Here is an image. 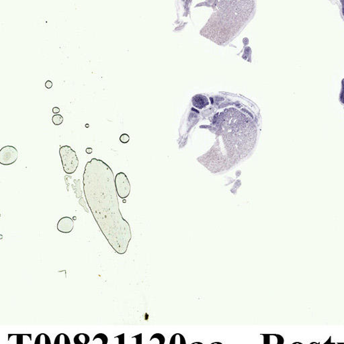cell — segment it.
I'll return each mask as SVG.
<instances>
[{
	"label": "cell",
	"instance_id": "1",
	"mask_svg": "<svg viewBox=\"0 0 344 344\" xmlns=\"http://www.w3.org/2000/svg\"><path fill=\"white\" fill-rule=\"evenodd\" d=\"M83 188L87 204L100 231L116 253L125 254L132 232L120 210L115 177L110 167L99 159L87 162Z\"/></svg>",
	"mask_w": 344,
	"mask_h": 344
},
{
	"label": "cell",
	"instance_id": "2",
	"mask_svg": "<svg viewBox=\"0 0 344 344\" xmlns=\"http://www.w3.org/2000/svg\"><path fill=\"white\" fill-rule=\"evenodd\" d=\"M206 25L202 36L219 45H226L241 32L255 12L254 1H220Z\"/></svg>",
	"mask_w": 344,
	"mask_h": 344
},
{
	"label": "cell",
	"instance_id": "3",
	"mask_svg": "<svg viewBox=\"0 0 344 344\" xmlns=\"http://www.w3.org/2000/svg\"><path fill=\"white\" fill-rule=\"evenodd\" d=\"M59 155L65 174H74L79 165V159L75 151L70 146L62 145L59 148Z\"/></svg>",
	"mask_w": 344,
	"mask_h": 344
},
{
	"label": "cell",
	"instance_id": "4",
	"mask_svg": "<svg viewBox=\"0 0 344 344\" xmlns=\"http://www.w3.org/2000/svg\"><path fill=\"white\" fill-rule=\"evenodd\" d=\"M115 186L118 196L122 199H125L130 193V184L126 175L120 172L115 177Z\"/></svg>",
	"mask_w": 344,
	"mask_h": 344
},
{
	"label": "cell",
	"instance_id": "5",
	"mask_svg": "<svg viewBox=\"0 0 344 344\" xmlns=\"http://www.w3.org/2000/svg\"><path fill=\"white\" fill-rule=\"evenodd\" d=\"M18 151L12 145H6L0 150V163L3 165L14 164L18 159Z\"/></svg>",
	"mask_w": 344,
	"mask_h": 344
},
{
	"label": "cell",
	"instance_id": "6",
	"mask_svg": "<svg viewBox=\"0 0 344 344\" xmlns=\"http://www.w3.org/2000/svg\"><path fill=\"white\" fill-rule=\"evenodd\" d=\"M74 228V221L69 216H64L59 219L57 229L62 233H69L73 231Z\"/></svg>",
	"mask_w": 344,
	"mask_h": 344
},
{
	"label": "cell",
	"instance_id": "7",
	"mask_svg": "<svg viewBox=\"0 0 344 344\" xmlns=\"http://www.w3.org/2000/svg\"><path fill=\"white\" fill-rule=\"evenodd\" d=\"M192 104L195 108L202 110L209 106L210 100L207 96L202 94H196L192 98Z\"/></svg>",
	"mask_w": 344,
	"mask_h": 344
},
{
	"label": "cell",
	"instance_id": "8",
	"mask_svg": "<svg viewBox=\"0 0 344 344\" xmlns=\"http://www.w3.org/2000/svg\"><path fill=\"white\" fill-rule=\"evenodd\" d=\"M89 337L85 334H78L74 337L73 341L75 344H87L89 342Z\"/></svg>",
	"mask_w": 344,
	"mask_h": 344
},
{
	"label": "cell",
	"instance_id": "9",
	"mask_svg": "<svg viewBox=\"0 0 344 344\" xmlns=\"http://www.w3.org/2000/svg\"><path fill=\"white\" fill-rule=\"evenodd\" d=\"M35 344H50L51 341L49 336L46 334H40L37 336L35 339Z\"/></svg>",
	"mask_w": 344,
	"mask_h": 344
},
{
	"label": "cell",
	"instance_id": "10",
	"mask_svg": "<svg viewBox=\"0 0 344 344\" xmlns=\"http://www.w3.org/2000/svg\"><path fill=\"white\" fill-rule=\"evenodd\" d=\"M54 344H71L69 337L65 334H60L57 336L54 341Z\"/></svg>",
	"mask_w": 344,
	"mask_h": 344
},
{
	"label": "cell",
	"instance_id": "11",
	"mask_svg": "<svg viewBox=\"0 0 344 344\" xmlns=\"http://www.w3.org/2000/svg\"><path fill=\"white\" fill-rule=\"evenodd\" d=\"M74 182L75 184V187L74 186H73V189L75 190V194H76V198H82V191H81V189H80V179H77V180H74Z\"/></svg>",
	"mask_w": 344,
	"mask_h": 344
},
{
	"label": "cell",
	"instance_id": "12",
	"mask_svg": "<svg viewBox=\"0 0 344 344\" xmlns=\"http://www.w3.org/2000/svg\"><path fill=\"white\" fill-rule=\"evenodd\" d=\"M52 121L53 122V124L54 125L56 126H59V125H61V124L63 123V117L62 115L61 114H54L53 117H52Z\"/></svg>",
	"mask_w": 344,
	"mask_h": 344
},
{
	"label": "cell",
	"instance_id": "13",
	"mask_svg": "<svg viewBox=\"0 0 344 344\" xmlns=\"http://www.w3.org/2000/svg\"><path fill=\"white\" fill-rule=\"evenodd\" d=\"M98 339H100V340L102 341V343L104 344H106L108 343V337H107L106 335L104 334H98L95 336V337H94V341H95L96 340H98Z\"/></svg>",
	"mask_w": 344,
	"mask_h": 344
},
{
	"label": "cell",
	"instance_id": "14",
	"mask_svg": "<svg viewBox=\"0 0 344 344\" xmlns=\"http://www.w3.org/2000/svg\"><path fill=\"white\" fill-rule=\"evenodd\" d=\"M120 141L122 143H124V144L127 143H128L129 141H130V137H129V135H127V134H122L120 137Z\"/></svg>",
	"mask_w": 344,
	"mask_h": 344
},
{
	"label": "cell",
	"instance_id": "15",
	"mask_svg": "<svg viewBox=\"0 0 344 344\" xmlns=\"http://www.w3.org/2000/svg\"><path fill=\"white\" fill-rule=\"evenodd\" d=\"M15 336H16V343H24L23 337L26 336V334H15Z\"/></svg>",
	"mask_w": 344,
	"mask_h": 344
},
{
	"label": "cell",
	"instance_id": "16",
	"mask_svg": "<svg viewBox=\"0 0 344 344\" xmlns=\"http://www.w3.org/2000/svg\"><path fill=\"white\" fill-rule=\"evenodd\" d=\"M270 336H276L277 337V339H278V344H283L284 342V338L282 336H280L279 334H270Z\"/></svg>",
	"mask_w": 344,
	"mask_h": 344
},
{
	"label": "cell",
	"instance_id": "17",
	"mask_svg": "<svg viewBox=\"0 0 344 344\" xmlns=\"http://www.w3.org/2000/svg\"><path fill=\"white\" fill-rule=\"evenodd\" d=\"M262 336H264V344H269L270 343V334H261Z\"/></svg>",
	"mask_w": 344,
	"mask_h": 344
},
{
	"label": "cell",
	"instance_id": "18",
	"mask_svg": "<svg viewBox=\"0 0 344 344\" xmlns=\"http://www.w3.org/2000/svg\"><path fill=\"white\" fill-rule=\"evenodd\" d=\"M86 202H85V201L84 200V199L83 198H82L80 199V200H79V203H80V204L81 206H82V207H84V210H85V211L87 212H89V210H87V207H86Z\"/></svg>",
	"mask_w": 344,
	"mask_h": 344
},
{
	"label": "cell",
	"instance_id": "19",
	"mask_svg": "<svg viewBox=\"0 0 344 344\" xmlns=\"http://www.w3.org/2000/svg\"><path fill=\"white\" fill-rule=\"evenodd\" d=\"M45 87H47V89L52 88V82H51V81H50V80L47 81V82H46V83H45Z\"/></svg>",
	"mask_w": 344,
	"mask_h": 344
},
{
	"label": "cell",
	"instance_id": "20",
	"mask_svg": "<svg viewBox=\"0 0 344 344\" xmlns=\"http://www.w3.org/2000/svg\"><path fill=\"white\" fill-rule=\"evenodd\" d=\"M52 112L55 114H57L58 113L60 112V108H58V107H54V108H52Z\"/></svg>",
	"mask_w": 344,
	"mask_h": 344
},
{
	"label": "cell",
	"instance_id": "21",
	"mask_svg": "<svg viewBox=\"0 0 344 344\" xmlns=\"http://www.w3.org/2000/svg\"><path fill=\"white\" fill-rule=\"evenodd\" d=\"M85 151H86V153H88V154H90V153H92V149H91V148H87L86 150H85Z\"/></svg>",
	"mask_w": 344,
	"mask_h": 344
},
{
	"label": "cell",
	"instance_id": "22",
	"mask_svg": "<svg viewBox=\"0 0 344 344\" xmlns=\"http://www.w3.org/2000/svg\"><path fill=\"white\" fill-rule=\"evenodd\" d=\"M331 343V336H330V337H329V338L328 340H327V341H326V342L325 343V344Z\"/></svg>",
	"mask_w": 344,
	"mask_h": 344
},
{
	"label": "cell",
	"instance_id": "23",
	"mask_svg": "<svg viewBox=\"0 0 344 344\" xmlns=\"http://www.w3.org/2000/svg\"><path fill=\"white\" fill-rule=\"evenodd\" d=\"M296 343H299V344H302V343H300V342H295V343H293V344H296Z\"/></svg>",
	"mask_w": 344,
	"mask_h": 344
}]
</instances>
